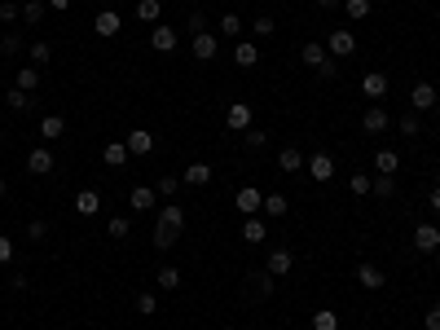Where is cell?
I'll use <instances>...</instances> for the list:
<instances>
[{
  "mask_svg": "<svg viewBox=\"0 0 440 330\" xmlns=\"http://www.w3.org/2000/svg\"><path fill=\"white\" fill-rule=\"evenodd\" d=\"M436 246H440V229H436V225H419V229H414V251L432 255Z\"/></svg>",
  "mask_w": 440,
  "mask_h": 330,
  "instance_id": "14",
  "label": "cell"
},
{
  "mask_svg": "<svg viewBox=\"0 0 440 330\" xmlns=\"http://www.w3.org/2000/svg\"><path fill=\"white\" fill-rule=\"evenodd\" d=\"M18 88H22V93H35V88H40V66H22V70H18Z\"/></svg>",
  "mask_w": 440,
  "mask_h": 330,
  "instance_id": "34",
  "label": "cell"
},
{
  "mask_svg": "<svg viewBox=\"0 0 440 330\" xmlns=\"http://www.w3.org/2000/svg\"><path fill=\"white\" fill-rule=\"evenodd\" d=\"M207 181H211V168H207V163H189V168H185V185H194V190H203Z\"/></svg>",
  "mask_w": 440,
  "mask_h": 330,
  "instance_id": "31",
  "label": "cell"
},
{
  "mask_svg": "<svg viewBox=\"0 0 440 330\" xmlns=\"http://www.w3.org/2000/svg\"><path fill=\"white\" fill-rule=\"evenodd\" d=\"M304 163H308V159H304V155H300V150H295V146L278 150V172H287V176H291V172H304Z\"/></svg>",
  "mask_w": 440,
  "mask_h": 330,
  "instance_id": "21",
  "label": "cell"
},
{
  "mask_svg": "<svg viewBox=\"0 0 440 330\" xmlns=\"http://www.w3.org/2000/svg\"><path fill=\"white\" fill-rule=\"evenodd\" d=\"M343 9H348V18H352V22H361V18H370V14H374L370 0H343Z\"/></svg>",
  "mask_w": 440,
  "mask_h": 330,
  "instance_id": "37",
  "label": "cell"
},
{
  "mask_svg": "<svg viewBox=\"0 0 440 330\" xmlns=\"http://www.w3.org/2000/svg\"><path fill=\"white\" fill-rule=\"evenodd\" d=\"M9 260H14V238L0 233V264H9Z\"/></svg>",
  "mask_w": 440,
  "mask_h": 330,
  "instance_id": "50",
  "label": "cell"
},
{
  "mask_svg": "<svg viewBox=\"0 0 440 330\" xmlns=\"http://www.w3.org/2000/svg\"><path fill=\"white\" fill-rule=\"evenodd\" d=\"M189 31H194V35L207 31V18H203V14H189Z\"/></svg>",
  "mask_w": 440,
  "mask_h": 330,
  "instance_id": "52",
  "label": "cell"
},
{
  "mask_svg": "<svg viewBox=\"0 0 440 330\" xmlns=\"http://www.w3.org/2000/svg\"><path fill=\"white\" fill-rule=\"evenodd\" d=\"M0 53H5V57H18V53H27V40H22L18 31H5V35H0Z\"/></svg>",
  "mask_w": 440,
  "mask_h": 330,
  "instance_id": "29",
  "label": "cell"
},
{
  "mask_svg": "<svg viewBox=\"0 0 440 330\" xmlns=\"http://www.w3.org/2000/svg\"><path fill=\"white\" fill-rule=\"evenodd\" d=\"M374 172L379 176H396L401 172V155H396V150H379V155H374Z\"/></svg>",
  "mask_w": 440,
  "mask_h": 330,
  "instance_id": "24",
  "label": "cell"
},
{
  "mask_svg": "<svg viewBox=\"0 0 440 330\" xmlns=\"http://www.w3.org/2000/svg\"><path fill=\"white\" fill-rule=\"evenodd\" d=\"M233 207L242 211V216H260V207H265V194H260L256 185H242V190L233 194Z\"/></svg>",
  "mask_w": 440,
  "mask_h": 330,
  "instance_id": "2",
  "label": "cell"
},
{
  "mask_svg": "<svg viewBox=\"0 0 440 330\" xmlns=\"http://www.w3.org/2000/svg\"><path fill=\"white\" fill-rule=\"evenodd\" d=\"M176 190H181V176H159V194L163 198H172Z\"/></svg>",
  "mask_w": 440,
  "mask_h": 330,
  "instance_id": "47",
  "label": "cell"
},
{
  "mask_svg": "<svg viewBox=\"0 0 440 330\" xmlns=\"http://www.w3.org/2000/svg\"><path fill=\"white\" fill-rule=\"evenodd\" d=\"M432 211H436V216H440V185H436V190H432Z\"/></svg>",
  "mask_w": 440,
  "mask_h": 330,
  "instance_id": "54",
  "label": "cell"
},
{
  "mask_svg": "<svg viewBox=\"0 0 440 330\" xmlns=\"http://www.w3.org/2000/svg\"><path fill=\"white\" fill-rule=\"evenodd\" d=\"M436 163H440V159H436Z\"/></svg>",
  "mask_w": 440,
  "mask_h": 330,
  "instance_id": "58",
  "label": "cell"
},
{
  "mask_svg": "<svg viewBox=\"0 0 440 330\" xmlns=\"http://www.w3.org/2000/svg\"><path fill=\"white\" fill-rule=\"evenodd\" d=\"M233 62H238V66H256V62H260V49H256V40H238V49H233Z\"/></svg>",
  "mask_w": 440,
  "mask_h": 330,
  "instance_id": "27",
  "label": "cell"
},
{
  "mask_svg": "<svg viewBox=\"0 0 440 330\" xmlns=\"http://www.w3.org/2000/svg\"><path fill=\"white\" fill-rule=\"evenodd\" d=\"M265 238H269V225H265V220H260V216H247V220H242V242L260 246Z\"/></svg>",
  "mask_w": 440,
  "mask_h": 330,
  "instance_id": "19",
  "label": "cell"
},
{
  "mask_svg": "<svg viewBox=\"0 0 440 330\" xmlns=\"http://www.w3.org/2000/svg\"><path fill=\"white\" fill-rule=\"evenodd\" d=\"M242 141H247V150H260V146H265V141H269V133H260V128L251 124V128H247V133H242Z\"/></svg>",
  "mask_w": 440,
  "mask_h": 330,
  "instance_id": "44",
  "label": "cell"
},
{
  "mask_svg": "<svg viewBox=\"0 0 440 330\" xmlns=\"http://www.w3.org/2000/svg\"><path fill=\"white\" fill-rule=\"evenodd\" d=\"M137 313L154 317V313H159V295H154V291H141V295H137Z\"/></svg>",
  "mask_w": 440,
  "mask_h": 330,
  "instance_id": "39",
  "label": "cell"
},
{
  "mask_svg": "<svg viewBox=\"0 0 440 330\" xmlns=\"http://www.w3.org/2000/svg\"><path fill=\"white\" fill-rule=\"evenodd\" d=\"M432 106H436V88H432V84H414V88H410V110H414V115L432 110Z\"/></svg>",
  "mask_w": 440,
  "mask_h": 330,
  "instance_id": "12",
  "label": "cell"
},
{
  "mask_svg": "<svg viewBox=\"0 0 440 330\" xmlns=\"http://www.w3.org/2000/svg\"><path fill=\"white\" fill-rule=\"evenodd\" d=\"M159 220H168L172 229L185 233V207H181V203H163V207H159Z\"/></svg>",
  "mask_w": 440,
  "mask_h": 330,
  "instance_id": "28",
  "label": "cell"
},
{
  "mask_svg": "<svg viewBox=\"0 0 440 330\" xmlns=\"http://www.w3.org/2000/svg\"><path fill=\"white\" fill-rule=\"evenodd\" d=\"M304 172H308V176H313V181H322V185H326V181H330V176H335V159H330V155H326V150H322V155H313V159H308V163H304Z\"/></svg>",
  "mask_w": 440,
  "mask_h": 330,
  "instance_id": "7",
  "label": "cell"
},
{
  "mask_svg": "<svg viewBox=\"0 0 440 330\" xmlns=\"http://www.w3.org/2000/svg\"><path fill=\"white\" fill-rule=\"evenodd\" d=\"M308 330H339V313L317 309V313H313V326H308Z\"/></svg>",
  "mask_w": 440,
  "mask_h": 330,
  "instance_id": "33",
  "label": "cell"
},
{
  "mask_svg": "<svg viewBox=\"0 0 440 330\" xmlns=\"http://www.w3.org/2000/svg\"><path fill=\"white\" fill-rule=\"evenodd\" d=\"M150 49H154V53H172V49H176V31L154 22V27H150Z\"/></svg>",
  "mask_w": 440,
  "mask_h": 330,
  "instance_id": "16",
  "label": "cell"
},
{
  "mask_svg": "<svg viewBox=\"0 0 440 330\" xmlns=\"http://www.w3.org/2000/svg\"><path fill=\"white\" fill-rule=\"evenodd\" d=\"M370 194H374V198H392V194H396V181H392V176H379Z\"/></svg>",
  "mask_w": 440,
  "mask_h": 330,
  "instance_id": "43",
  "label": "cell"
},
{
  "mask_svg": "<svg viewBox=\"0 0 440 330\" xmlns=\"http://www.w3.org/2000/svg\"><path fill=\"white\" fill-rule=\"evenodd\" d=\"M5 106H9V110H31V93L9 88V93H5Z\"/></svg>",
  "mask_w": 440,
  "mask_h": 330,
  "instance_id": "38",
  "label": "cell"
},
{
  "mask_svg": "<svg viewBox=\"0 0 440 330\" xmlns=\"http://www.w3.org/2000/svg\"><path fill=\"white\" fill-rule=\"evenodd\" d=\"M124 146H128V155H133V159H146L150 150H154V137L146 133V128H133V133L124 137Z\"/></svg>",
  "mask_w": 440,
  "mask_h": 330,
  "instance_id": "6",
  "label": "cell"
},
{
  "mask_svg": "<svg viewBox=\"0 0 440 330\" xmlns=\"http://www.w3.org/2000/svg\"><path fill=\"white\" fill-rule=\"evenodd\" d=\"M119 27H124V18H119L115 9H102V14L93 18V31H97L102 40H115V35H119Z\"/></svg>",
  "mask_w": 440,
  "mask_h": 330,
  "instance_id": "8",
  "label": "cell"
},
{
  "mask_svg": "<svg viewBox=\"0 0 440 330\" xmlns=\"http://www.w3.org/2000/svg\"><path fill=\"white\" fill-rule=\"evenodd\" d=\"M265 216H273V220H282V216H291V198L287 194H265Z\"/></svg>",
  "mask_w": 440,
  "mask_h": 330,
  "instance_id": "22",
  "label": "cell"
},
{
  "mask_svg": "<svg viewBox=\"0 0 440 330\" xmlns=\"http://www.w3.org/2000/svg\"><path fill=\"white\" fill-rule=\"evenodd\" d=\"M154 203H159V190H150V185H137V190L128 194V207L133 211H150Z\"/></svg>",
  "mask_w": 440,
  "mask_h": 330,
  "instance_id": "18",
  "label": "cell"
},
{
  "mask_svg": "<svg viewBox=\"0 0 440 330\" xmlns=\"http://www.w3.org/2000/svg\"><path fill=\"white\" fill-rule=\"evenodd\" d=\"M137 18L146 22V27H154V22L163 18V5H159V0H137Z\"/></svg>",
  "mask_w": 440,
  "mask_h": 330,
  "instance_id": "32",
  "label": "cell"
},
{
  "mask_svg": "<svg viewBox=\"0 0 440 330\" xmlns=\"http://www.w3.org/2000/svg\"><path fill=\"white\" fill-rule=\"evenodd\" d=\"M27 238L44 242V238H49V225H44V220H31V225H27Z\"/></svg>",
  "mask_w": 440,
  "mask_h": 330,
  "instance_id": "48",
  "label": "cell"
},
{
  "mask_svg": "<svg viewBox=\"0 0 440 330\" xmlns=\"http://www.w3.org/2000/svg\"><path fill=\"white\" fill-rule=\"evenodd\" d=\"M9 194V185H5V176H0V198H5Z\"/></svg>",
  "mask_w": 440,
  "mask_h": 330,
  "instance_id": "56",
  "label": "cell"
},
{
  "mask_svg": "<svg viewBox=\"0 0 440 330\" xmlns=\"http://www.w3.org/2000/svg\"><path fill=\"white\" fill-rule=\"evenodd\" d=\"M27 57H31V66H49V57H53V49L44 40H35V44H27Z\"/></svg>",
  "mask_w": 440,
  "mask_h": 330,
  "instance_id": "35",
  "label": "cell"
},
{
  "mask_svg": "<svg viewBox=\"0 0 440 330\" xmlns=\"http://www.w3.org/2000/svg\"><path fill=\"white\" fill-rule=\"evenodd\" d=\"M154 282H159L163 291H176V287H181V269H176V264H163V269H154Z\"/></svg>",
  "mask_w": 440,
  "mask_h": 330,
  "instance_id": "30",
  "label": "cell"
},
{
  "mask_svg": "<svg viewBox=\"0 0 440 330\" xmlns=\"http://www.w3.org/2000/svg\"><path fill=\"white\" fill-rule=\"evenodd\" d=\"M251 27H256V35H260V40H265V35H273V31H278V22H273L269 14H260V18L251 22Z\"/></svg>",
  "mask_w": 440,
  "mask_h": 330,
  "instance_id": "46",
  "label": "cell"
},
{
  "mask_svg": "<svg viewBox=\"0 0 440 330\" xmlns=\"http://www.w3.org/2000/svg\"><path fill=\"white\" fill-rule=\"evenodd\" d=\"M220 35H242V18H238V14H224V18H220Z\"/></svg>",
  "mask_w": 440,
  "mask_h": 330,
  "instance_id": "45",
  "label": "cell"
},
{
  "mask_svg": "<svg viewBox=\"0 0 440 330\" xmlns=\"http://www.w3.org/2000/svg\"><path fill=\"white\" fill-rule=\"evenodd\" d=\"M273 282H278V278H273L269 269H256V273L247 278V291H251L256 300H269V295H273Z\"/></svg>",
  "mask_w": 440,
  "mask_h": 330,
  "instance_id": "11",
  "label": "cell"
},
{
  "mask_svg": "<svg viewBox=\"0 0 440 330\" xmlns=\"http://www.w3.org/2000/svg\"><path fill=\"white\" fill-rule=\"evenodd\" d=\"M75 211H79V216H97V211H102V194L97 190H79L75 194Z\"/></svg>",
  "mask_w": 440,
  "mask_h": 330,
  "instance_id": "25",
  "label": "cell"
},
{
  "mask_svg": "<svg viewBox=\"0 0 440 330\" xmlns=\"http://www.w3.org/2000/svg\"><path fill=\"white\" fill-rule=\"evenodd\" d=\"M423 326H427V330H440V304H436V309H427V317H423Z\"/></svg>",
  "mask_w": 440,
  "mask_h": 330,
  "instance_id": "51",
  "label": "cell"
},
{
  "mask_svg": "<svg viewBox=\"0 0 440 330\" xmlns=\"http://www.w3.org/2000/svg\"><path fill=\"white\" fill-rule=\"evenodd\" d=\"M348 185H352V194H361V198L374 190V181H370V176H365V172H352V181H348Z\"/></svg>",
  "mask_w": 440,
  "mask_h": 330,
  "instance_id": "42",
  "label": "cell"
},
{
  "mask_svg": "<svg viewBox=\"0 0 440 330\" xmlns=\"http://www.w3.org/2000/svg\"><path fill=\"white\" fill-rule=\"evenodd\" d=\"M0 35H5V31H0Z\"/></svg>",
  "mask_w": 440,
  "mask_h": 330,
  "instance_id": "57",
  "label": "cell"
},
{
  "mask_svg": "<svg viewBox=\"0 0 440 330\" xmlns=\"http://www.w3.org/2000/svg\"><path fill=\"white\" fill-rule=\"evenodd\" d=\"M396 128H401V137H419V133H423V119H419L414 110H405V115L396 119Z\"/></svg>",
  "mask_w": 440,
  "mask_h": 330,
  "instance_id": "36",
  "label": "cell"
},
{
  "mask_svg": "<svg viewBox=\"0 0 440 330\" xmlns=\"http://www.w3.org/2000/svg\"><path fill=\"white\" fill-rule=\"evenodd\" d=\"M49 9H57V14H62V9H70V0H49Z\"/></svg>",
  "mask_w": 440,
  "mask_h": 330,
  "instance_id": "55",
  "label": "cell"
},
{
  "mask_svg": "<svg viewBox=\"0 0 440 330\" xmlns=\"http://www.w3.org/2000/svg\"><path fill=\"white\" fill-rule=\"evenodd\" d=\"M388 128H392V115L383 110V106H370V110L361 115V133L365 137H379V133H388Z\"/></svg>",
  "mask_w": 440,
  "mask_h": 330,
  "instance_id": "3",
  "label": "cell"
},
{
  "mask_svg": "<svg viewBox=\"0 0 440 330\" xmlns=\"http://www.w3.org/2000/svg\"><path fill=\"white\" fill-rule=\"evenodd\" d=\"M189 53H194L198 62H211V57L220 53V40H216L211 31H198V35H194V44H189Z\"/></svg>",
  "mask_w": 440,
  "mask_h": 330,
  "instance_id": "5",
  "label": "cell"
},
{
  "mask_svg": "<svg viewBox=\"0 0 440 330\" xmlns=\"http://www.w3.org/2000/svg\"><path fill=\"white\" fill-rule=\"evenodd\" d=\"M361 93H365V97H388V75H383V70H365V75H361Z\"/></svg>",
  "mask_w": 440,
  "mask_h": 330,
  "instance_id": "15",
  "label": "cell"
},
{
  "mask_svg": "<svg viewBox=\"0 0 440 330\" xmlns=\"http://www.w3.org/2000/svg\"><path fill=\"white\" fill-rule=\"evenodd\" d=\"M224 124H229L233 133H247V128H251V106H247V101H233L229 110H224Z\"/></svg>",
  "mask_w": 440,
  "mask_h": 330,
  "instance_id": "13",
  "label": "cell"
},
{
  "mask_svg": "<svg viewBox=\"0 0 440 330\" xmlns=\"http://www.w3.org/2000/svg\"><path fill=\"white\" fill-rule=\"evenodd\" d=\"M291 264H295V255H291V246H273L269 251V260H265V269L273 278H282V273H291Z\"/></svg>",
  "mask_w": 440,
  "mask_h": 330,
  "instance_id": "9",
  "label": "cell"
},
{
  "mask_svg": "<svg viewBox=\"0 0 440 330\" xmlns=\"http://www.w3.org/2000/svg\"><path fill=\"white\" fill-rule=\"evenodd\" d=\"M40 137H44V146L57 141V137H66V119H62V115H44V119H40Z\"/></svg>",
  "mask_w": 440,
  "mask_h": 330,
  "instance_id": "23",
  "label": "cell"
},
{
  "mask_svg": "<svg viewBox=\"0 0 440 330\" xmlns=\"http://www.w3.org/2000/svg\"><path fill=\"white\" fill-rule=\"evenodd\" d=\"M106 229H111V238H128V233H133V220H128V216H111Z\"/></svg>",
  "mask_w": 440,
  "mask_h": 330,
  "instance_id": "41",
  "label": "cell"
},
{
  "mask_svg": "<svg viewBox=\"0 0 440 330\" xmlns=\"http://www.w3.org/2000/svg\"><path fill=\"white\" fill-rule=\"evenodd\" d=\"M40 18H44V0H27V5H22V22H27V27H35Z\"/></svg>",
  "mask_w": 440,
  "mask_h": 330,
  "instance_id": "40",
  "label": "cell"
},
{
  "mask_svg": "<svg viewBox=\"0 0 440 330\" xmlns=\"http://www.w3.org/2000/svg\"><path fill=\"white\" fill-rule=\"evenodd\" d=\"M356 282H361L365 291H383V287H388L383 269H374V264H356Z\"/></svg>",
  "mask_w": 440,
  "mask_h": 330,
  "instance_id": "17",
  "label": "cell"
},
{
  "mask_svg": "<svg viewBox=\"0 0 440 330\" xmlns=\"http://www.w3.org/2000/svg\"><path fill=\"white\" fill-rule=\"evenodd\" d=\"M352 49H356V35H352L348 27H335V31L326 35V53H330V57H348Z\"/></svg>",
  "mask_w": 440,
  "mask_h": 330,
  "instance_id": "1",
  "label": "cell"
},
{
  "mask_svg": "<svg viewBox=\"0 0 440 330\" xmlns=\"http://www.w3.org/2000/svg\"><path fill=\"white\" fill-rule=\"evenodd\" d=\"M53 168H57V163H53V150L49 146H35L31 155H27V172L31 176H49Z\"/></svg>",
  "mask_w": 440,
  "mask_h": 330,
  "instance_id": "4",
  "label": "cell"
},
{
  "mask_svg": "<svg viewBox=\"0 0 440 330\" xmlns=\"http://www.w3.org/2000/svg\"><path fill=\"white\" fill-rule=\"evenodd\" d=\"M18 18H22V9L14 0H5V5H0V22H18Z\"/></svg>",
  "mask_w": 440,
  "mask_h": 330,
  "instance_id": "49",
  "label": "cell"
},
{
  "mask_svg": "<svg viewBox=\"0 0 440 330\" xmlns=\"http://www.w3.org/2000/svg\"><path fill=\"white\" fill-rule=\"evenodd\" d=\"M102 159H106V168H124V163L133 159V155H128V146H124V141H111V146L102 150Z\"/></svg>",
  "mask_w": 440,
  "mask_h": 330,
  "instance_id": "26",
  "label": "cell"
},
{
  "mask_svg": "<svg viewBox=\"0 0 440 330\" xmlns=\"http://www.w3.org/2000/svg\"><path fill=\"white\" fill-rule=\"evenodd\" d=\"M300 62L308 66V70H322L326 62H330V53H326V44H317V40H308L304 49H300Z\"/></svg>",
  "mask_w": 440,
  "mask_h": 330,
  "instance_id": "10",
  "label": "cell"
},
{
  "mask_svg": "<svg viewBox=\"0 0 440 330\" xmlns=\"http://www.w3.org/2000/svg\"><path fill=\"white\" fill-rule=\"evenodd\" d=\"M176 238H181V229H172L168 220H154V246H159V251H172Z\"/></svg>",
  "mask_w": 440,
  "mask_h": 330,
  "instance_id": "20",
  "label": "cell"
},
{
  "mask_svg": "<svg viewBox=\"0 0 440 330\" xmlns=\"http://www.w3.org/2000/svg\"><path fill=\"white\" fill-rule=\"evenodd\" d=\"M313 5H317V9H339L343 0H313Z\"/></svg>",
  "mask_w": 440,
  "mask_h": 330,
  "instance_id": "53",
  "label": "cell"
}]
</instances>
